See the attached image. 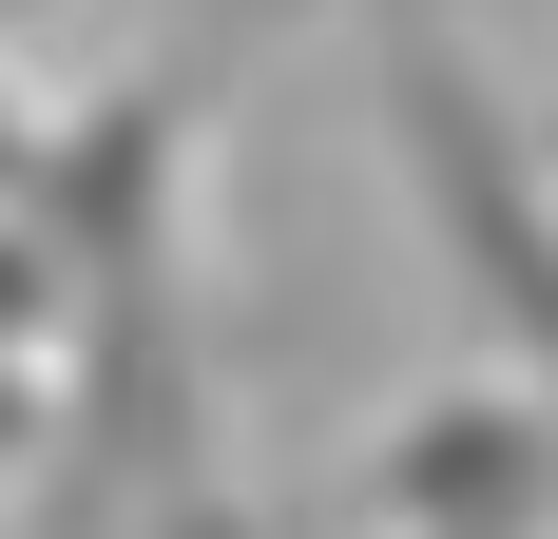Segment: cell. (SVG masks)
I'll list each match as a JSON object with an SVG mask.
<instances>
[{
    "instance_id": "277c9868",
    "label": "cell",
    "mask_w": 558,
    "mask_h": 539,
    "mask_svg": "<svg viewBox=\"0 0 558 539\" xmlns=\"http://www.w3.org/2000/svg\"><path fill=\"white\" fill-rule=\"evenodd\" d=\"M58 367H77V289H58L39 193H0V482L58 463Z\"/></svg>"
},
{
    "instance_id": "3957f363",
    "label": "cell",
    "mask_w": 558,
    "mask_h": 539,
    "mask_svg": "<svg viewBox=\"0 0 558 539\" xmlns=\"http://www.w3.org/2000/svg\"><path fill=\"white\" fill-rule=\"evenodd\" d=\"M347 520H366V539H558V405H539L520 367H501V385H424V405H386Z\"/></svg>"
},
{
    "instance_id": "5b68a950",
    "label": "cell",
    "mask_w": 558,
    "mask_h": 539,
    "mask_svg": "<svg viewBox=\"0 0 558 539\" xmlns=\"http://www.w3.org/2000/svg\"><path fill=\"white\" fill-rule=\"evenodd\" d=\"M39 155H58V116L20 97V77H0V193H39Z\"/></svg>"
},
{
    "instance_id": "6da1fadb",
    "label": "cell",
    "mask_w": 558,
    "mask_h": 539,
    "mask_svg": "<svg viewBox=\"0 0 558 539\" xmlns=\"http://www.w3.org/2000/svg\"><path fill=\"white\" fill-rule=\"evenodd\" d=\"M39 231L77 289V367H58L77 539H251L231 520V347L193 289V77H116L58 116Z\"/></svg>"
},
{
    "instance_id": "7a4b0ae2",
    "label": "cell",
    "mask_w": 558,
    "mask_h": 539,
    "mask_svg": "<svg viewBox=\"0 0 558 539\" xmlns=\"http://www.w3.org/2000/svg\"><path fill=\"white\" fill-rule=\"evenodd\" d=\"M347 20H366V116H386V173L424 213V251L462 270L482 347L558 405V135L482 77L462 0H347Z\"/></svg>"
}]
</instances>
